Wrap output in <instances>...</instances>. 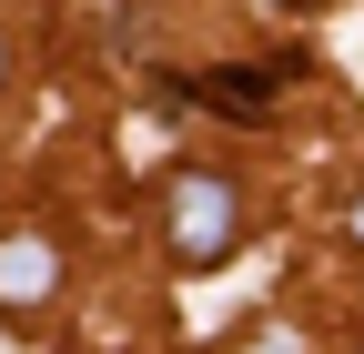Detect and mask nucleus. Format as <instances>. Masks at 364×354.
<instances>
[{
  "mask_svg": "<svg viewBox=\"0 0 364 354\" xmlns=\"http://www.w3.org/2000/svg\"><path fill=\"white\" fill-rule=\"evenodd\" d=\"M162 233H172V263H182V274H213V263H233V243H243V193L223 183V172H172Z\"/></svg>",
  "mask_w": 364,
  "mask_h": 354,
  "instance_id": "nucleus-1",
  "label": "nucleus"
},
{
  "mask_svg": "<svg viewBox=\"0 0 364 354\" xmlns=\"http://www.w3.org/2000/svg\"><path fill=\"white\" fill-rule=\"evenodd\" d=\"M61 294V243L41 223H0V304L11 314H31V304Z\"/></svg>",
  "mask_w": 364,
  "mask_h": 354,
  "instance_id": "nucleus-2",
  "label": "nucleus"
},
{
  "mask_svg": "<svg viewBox=\"0 0 364 354\" xmlns=\"http://www.w3.org/2000/svg\"><path fill=\"white\" fill-rule=\"evenodd\" d=\"M193 102L223 112V122H263V112H273V71H203Z\"/></svg>",
  "mask_w": 364,
  "mask_h": 354,
  "instance_id": "nucleus-3",
  "label": "nucleus"
},
{
  "mask_svg": "<svg viewBox=\"0 0 364 354\" xmlns=\"http://www.w3.org/2000/svg\"><path fill=\"white\" fill-rule=\"evenodd\" d=\"M344 233H354V243H364V193H354V213H344Z\"/></svg>",
  "mask_w": 364,
  "mask_h": 354,
  "instance_id": "nucleus-4",
  "label": "nucleus"
},
{
  "mask_svg": "<svg viewBox=\"0 0 364 354\" xmlns=\"http://www.w3.org/2000/svg\"><path fill=\"white\" fill-rule=\"evenodd\" d=\"M0 81H11V41H0Z\"/></svg>",
  "mask_w": 364,
  "mask_h": 354,
  "instance_id": "nucleus-5",
  "label": "nucleus"
},
{
  "mask_svg": "<svg viewBox=\"0 0 364 354\" xmlns=\"http://www.w3.org/2000/svg\"><path fill=\"white\" fill-rule=\"evenodd\" d=\"M263 354H294V344H263Z\"/></svg>",
  "mask_w": 364,
  "mask_h": 354,
  "instance_id": "nucleus-6",
  "label": "nucleus"
}]
</instances>
